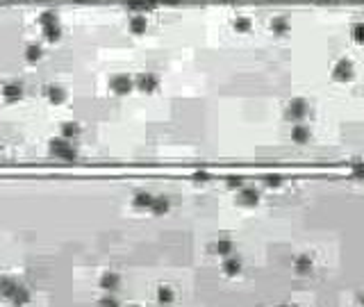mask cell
Returning a JSON list of instances; mask_svg holds the SVG:
<instances>
[{"label": "cell", "instance_id": "cell-1", "mask_svg": "<svg viewBox=\"0 0 364 307\" xmlns=\"http://www.w3.org/2000/svg\"><path fill=\"white\" fill-rule=\"evenodd\" d=\"M50 155H55L57 159H64V162H73L78 157V148L71 139H52L50 141Z\"/></svg>", "mask_w": 364, "mask_h": 307}, {"label": "cell", "instance_id": "cell-2", "mask_svg": "<svg viewBox=\"0 0 364 307\" xmlns=\"http://www.w3.org/2000/svg\"><path fill=\"white\" fill-rule=\"evenodd\" d=\"M110 89L116 93V96H126L134 89V80L127 77V75H114L110 80Z\"/></svg>", "mask_w": 364, "mask_h": 307}, {"label": "cell", "instance_id": "cell-3", "mask_svg": "<svg viewBox=\"0 0 364 307\" xmlns=\"http://www.w3.org/2000/svg\"><path fill=\"white\" fill-rule=\"evenodd\" d=\"M134 87L143 93H153V91L159 87V80H157L155 73H142L137 80H134Z\"/></svg>", "mask_w": 364, "mask_h": 307}, {"label": "cell", "instance_id": "cell-4", "mask_svg": "<svg viewBox=\"0 0 364 307\" xmlns=\"http://www.w3.org/2000/svg\"><path fill=\"white\" fill-rule=\"evenodd\" d=\"M332 77L334 80H350V77H353V66H350V61H346V60L337 61V64L332 66Z\"/></svg>", "mask_w": 364, "mask_h": 307}, {"label": "cell", "instance_id": "cell-5", "mask_svg": "<svg viewBox=\"0 0 364 307\" xmlns=\"http://www.w3.org/2000/svg\"><path fill=\"white\" fill-rule=\"evenodd\" d=\"M119 285H121L119 273H114V271H105L103 276H100V287H103L105 292H116Z\"/></svg>", "mask_w": 364, "mask_h": 307}, {"label": "cell", "instance_id": "cell-6", "mask_svg": "<svg viewBox=\"0 0 364 307\" xmlns=\"http://www.w3.org/2000/svg\"><path fill=\"white\" fill-rule=\"evenodd\" d=\"M23 96V84L21 82H9L2 87V98L7 100V103H14L18 98Z\"/></svg>", "mask_w": 364, "mask_h": 307}, {"label": "cell", "instance_id": "cell-7", "mask_svg": "<svg viewBox=\"0 0 364 307\" xmlns=\"http://www.w3.org/2000/svg\"><path fill=\"white\" fill-rule=\"evenodd\" d=\"M305 114H307V103L296 98V100H291L289 107H287V116L289 119H303Z\"/></svg>", "mask_w": 364, "mask_h": 307}, {"label": "cell", "instance_id": "cell-8", "mask_svg": "<svg viewBox=\"0 0 364 307\" xmlns=\"http://www.w3.org/2000/svg\"><path fill=\"white\" fill-rule=\"evenodd\" d=\"M130 32L132 34H143L146 32V28H148V21H146V14H134L132 18H130Z\"/></svg>", "mask_w": 364, "mask_h": 307}, {"label": "cell", "instance_id": "cell-9", "mask_svg": "<svg viewBox=\"0 0 364 307\" xmlns=\"http://www.w3.org/2000/svg\"><path fill=\"white\" fill-rule=\"evenodd\" d=\"M155 216H159V214H166L169 212V198H164V196H157V198H153V202H150L148 207Z\"/></svg>", "mask_w": 364, "mask_h": 307}, {"label": "cell", "instance_id": "cell-10", "mask_svg": "<svg viewBox=\"0 0 364 307\" xmlns=\"http://www.w3.org/2000/svg\"><path fill=\"white\" fill-rule=\"evenodd\" d=\"M223 271L228 276H237L239 271H241V260H239L237 255H228V260L223 262Z\"/></svg>", "mask_w": 364, "mask_h": 307}, {"label": "cell", "instance_id": "cell-11", "mask_svg": "<svg viewBox=\"0 0 364 307\" xmlns=\"http://www.w3.org/2000/svg\"><path fill=\"white\" fill-rule=\"evenodd\" d=\"M294 269H296L298 276H307V273H312V260H310L307 255H301L296 262H294Z\"/></svg>", "mask_w": 364, "mask_h": 307}, {"label": "cell", "instance_id": "cell-12", "mask_svg": "<svg viewBox=\"0 0 364 307\" xmlns=\"http://www.w3.org/2000/svg\"><path fill=\"white\" fill-rule=\"evenodd\" d=\"M46 96H48V100H50V103L60 105V103H64V100H66V91L62 89V87H48V89H46Z\"/></svg>", "mask_w": 364, "mask_h": 307}, {"label": "cell", "instance_id": "cell-13", "mask_svg": "<svg viewBox=\"0 0 364 307\" xmlns=\"http://www.w3.org/2000/svg\"><path fill=\"white\" fill-rule=\"evenodd\" d=\"M291 139H294L296 143H305L307 139H310V127H307V125L291 127Z\"/></svg>", "mask_w": 364, "mask_h": 307}, {"label": "cell", "instance_id": "cell-14", "mask_svg": "<svg viewBox=\"0 0 364 307\" xmlns=\"http://www.w3.org/2000/svg\"><path fill=\"white\" fill-rule=\"evenodd\" d=\"M41 28H44V37L48 39V41H60V37H62L60 23H52V25H41Z\"/></svg>", "mask_w": 364, "mask_h": 307}, {"label": "cell", "instance_id": "cell-15", "mask_svg": "<svg viewBox=\"0 0 364 307\" xmlns=\"http://www.w3.org/2000/svg\"><path fill=\"white\" fill-rule=\"evenodd\" d=\"M153 198H155V196L146 194V191H139V194H134V207H139V210H143V207H150Z\"/></svg>", "mask_w": 364, "mask_h": 307}, {"label": "cell", "instance_id": "cell-16", "mask_svg": "<svg viewBox=\"0 0 364 307\" xmlns=\"http://www.w3.org/2000/svg\"><path fill=\"white\" fill-rule=\"evenodd\" d=\"M41 55H44V50H41V46H28L25 48V57H28V61H39L41 60Z\"/></svg>", "mask_w": 364, "mask_h": 307}, {"label": "cell", "instance_id": "cell-17", "mask_svg": "<svg viewBox=\"0 0 364 307\" xmlns=\"http://www.w3.org/2000/svg\"><path fill=\"white\" fill-rule=\"evenodd\" d=\"M257 198H260V194H257L255 189H244V191H241V200H244L246 205H255Z\"/></svg>", "mask_w": 364, "mask_h": 307}, {"label": "cell", "instance_id": "cell-18", "mask_svg": "<svg viewBox=\"0 0 364 307\" xmlns=\"http://www.w3.org/2000/svg\"><path fill=\"white\" fill-rule=\"evenodd\" d=\"M287 28H289V25H287V21H285L283 16H280V18H273V21H271V30H273L275 34H283V32L287 30Z\"/></svg>", "mask_w": 364, "mask_h": 307}, {"label": "cell", "instance_id": "cell-19", "mask_svg": "<svg viewBox=\"0 0 364 307\" xmlns=\"http://www.w3.org/2000/svg\"><path fill=\"white\" fill-rule=\"evenodd\" d=\"M216 253L223 255V257H228V255H232V244L228 239H223L216 244Z\"/></svg>", "mask_w": 364, "mask_h": 307}, {"label": "cell", "instance_id": "cell-20", "mask_svg": "<svg viewBox=\"0 0 364 307\" xmlns=\"http://www.w3.org/2000/svg\"><path fill=\"white\" fill-rule=\"evenodd\" d=\"M353 39H355L357 44H364V23H357L355 28H353Z\"/></svg>", "mask_w": 364, "mask_h": 307}, {"label": "cell", "instance_id": "cell-21", "mask_svg": "<svg viewBox=\"0 0 364 307\" xmlns=\"http://www.w3.org/2000/svg\"><path fill=\"white\" fill-rule=\"evenodd\" d=\"M235 30L237 32L251 30V21H248V18H237V21H235Z\"/></svg>", "mask_w": 364, "mask_h": 307}, {"label": "cell", "instance_id": "cell-22", "mask_svg": "<svg viewBox=\"0 0 364 307\" xmlns=\"http://www.w3.org/2000/svg\"><path fill=\"white\" fill-rule=\"evenodd\" d=\"M171 289H169V287H159V298L162 300H171Z\"/></svg>", "mask_w": 364, "mask_h": 307}, {"label": "cell", "instance_id": "cell-23", "mask_svg": "<svg viewBox=\"0 0 364 307\" xmlns=\"http://www.w3.org/2000/svg\"><path fill=\"white\" fill-rule=\"evenodd\" d=\"M0 282H2V277H0Z\"/></svg>", "mask_w": 364, "mask_h": 307}]
</instances>
